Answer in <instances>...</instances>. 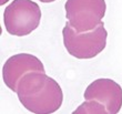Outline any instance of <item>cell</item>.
<instances>
[{
  "instance_id": "6da1fadb",
  "label": "cell",
  "mask_w": 122,
  "mask_h": 114,
  "mask_svg": "<svg viewBox=\"0 0 122 114\" xmlns=\"http://www.w3.org/2000/svg\"><path fill=\"white\" fill-rule=\"evenodd\" d=\"M16 93L23 108L36 114L53 113L63 102L58 82L42 72L27 73L20 80Z\"/></svg>"
},
{
  "instance_id": "7a4b0ae2",
  "label": "cell",
  "mask_w": 122,
  "mask_h": 114,
  "mask_svg": "<svg viewBox=\"0 0 122 114\" xmlns=\"http://www.w3.org/2000/svg\"><path fill=\"white\" fill-rule=\"evenodd\" d=\"M63 45L68 53L77 59H92L101 53L107 45L108 32L101 22L96 29L87 32H78L67 22L62 29Z\"/></svg>"
},
{
  "instance_id": "3957f363",
  "label": "cell",
  "mask_w": 122,
  "mask_h": 114,
  "mask_svg": "<svg viewBox=\"0 0 122 114\" xmlns=\"http://www.w3.org/2000/svg\"><path fill=\"white\" fill-rule=\"evenodd\" d=\"M40 20V7L31 0H13L3 12V23L7 32L16 37L30 35L38 28Z\"/></svg>"
},
{
  "instance_id": "277c9868",
  "label": "cell",
  "mask_w": 122,
  "mask_h": 114,
  "mask_svg": "<svg viewBox=\"0 0 122 114\" xmlns=\"http://www.w3.org/2000/svg\"><path fill=\"white\" fill-rule=\"evenodd\" d=\"M68 22L78 32L96 29L106 15L104 0H67L64 5Z\"/></svg>"
},
{
  "instance_id": "5b68a950",
  "label": "cell",
  "mask_w": 122,
  "mask_h": 114,
  "mask_svg": "<svg viewBox=\"0 0 122 114\" xmlns=\"http://www.w3.org/2000/svg\"><path fill=\"white\" fill-rule=\"evenodd\" d=\"M87 101L102 105L108 114L119 113L122 106V88L111 79H98L90 83L84 91Z\"/></svg>"
},
{
  "instance_id": "8992f818",
  "label": "cell",
  "mask_w": 122,
  "mask_h": 114,
  "mask_svg": "<svg viewBox=\"0 0 122 114\" xmlns=\"http://www.w3.org/2000/svg\"><path fill=\"white\" fill-rule=\"evenodd\" d=\"M30 72L45 73V67L37 57L29 53H19L10 57L2 67L3 82L11 91L17 92L20 80Z\"/></svg>"
},
{
  "instance_id": "52a82bcc",
  "label": "cell",
  "mask_w": 122,
  "mask_h": 114,
  "mask_svg": "<svg viewBox=\"0 0 122 114\" xmlns=\"http://www.w3.org/2000/svg\"><path fill=\"white\" fill-rule=\"evenodd\" d=\"M79 114V113H100V114H108L107 110L103 108L102 105H100L99 103H97L94 101H87L79 106V108L73 112V114Z\"/></svg>"
},
{
  "instance_id": "ba28073f",
  "label": "cell",
  "mask_w": 122,
  "mask_h": 114,
  "mask_svg": "<svg viewBox=\"0 0 122 114\" xmlns=\"http://www.w3.org/2000/svg\"><path fill=\"white\" fill-rule=\"evenodd\" d=\"M39 1H41V2H43V3H49V2H53L56 0H39Z\"/></svg>"
},
{
  "instance_id": "9c48e42d",
  "label": "cell",
  "mask_w": 122,
  "mask_h": 114,
  "mask_svg": "<svg viewBox=\"0 0 122 114\" xmlns=\"http://www.w3.org/2000/svg\"><path fill=\"white\" fill-rule=\"evenodd\" d=\"M8 1H9V0H0V5L2 6V5H5V3L8 2Z\"/></svg>"
}]
</instances>
